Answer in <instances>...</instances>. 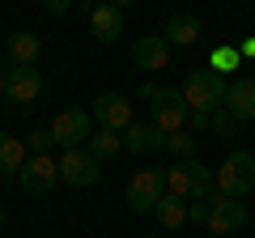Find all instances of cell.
<instances>
[{
  "instance_id": "cell-6",
  "label": "cell",
  "mask_w": 255,
  "mask_h": 238,
  "mask_svg": "<svg viewBox=\"0 0 255 238\" xmlns=\"http://www.w3.org/2000/svg\"><path fill=\"white\" fill-rule=\"evenodd\" d=\"M149 111H153L149 123H153L157 132H166V136H170V132H183L187 128V115H191L179 90H157V98L149 102Z\"/></svg>"
},
{
  "instance_id": "cell-14",
  "label": "cell",
  "mask_w": 255,
  "mask_h": 238,
  "mask_svg": "<svg viewBox=\"0 0 255 238\" xmlns=\"http://www.w3.org/2000/svg\"><path fill=\"white\" fill-rule=\"evenodd\" d=\"M4 55H9L13 68H34L38 55H43V38H38L34 30H17V34H9V43H4Z\"/></svg>"
},
{
  "instance_id": "cell-20",
  "label": "cell",
  "mask_w": 255,
  "mask_h": 238,
  "mask_svg": "<svg viewBox=\"0 0 255 238\" xmlns=\"http://www.w3.org/2000/svg\"><path fill=\"white\" fill-rule=\"evenodd\" d=\"M81 149H85L90 157H98V162H102V157H115L119 149H124V140H119V132H111V128H98V132H90V140H85Z\"/></svg>"
},
{
  "instance_id": "cell-34",
  "label": "cell",
  "mask_w": 255,
  "mask_h": 238,
  "mask_svg": "<svg viewBox=\"0 0 255 238\" xmlns=\"http://www.w3.org/2000/svg\"><path fill=\"white\" fill-rule=\"evenodd\" d=\"M145 238H157V234H145Z\"/></svg>"
},
{
  "instance_id": "cell-17",
  "label": "cell",
  "mask_w": 255,
  "mask_h": 238,
  "mask_svg": "<svg viewBox=\"0 0 255 238\" xmlns=\"http://www.w3.org/2000/svg\"><path fill=\"white\" fill-rule=\"evenodd\" d=\"M200 30H204V21L196 17V13H179V17H170V21H166L162 38H166L170 47H191L196 38H200Z\"/></svg>"
},
{
  "instance_id": "cell-19",
  "label": "cell",
  "mask_w": 255,
  "mask_h": 238,
  "mask_svg": "<svg viewBox=\"0 0 255 238\" xmlns=\"http://www.w3.org/2000/svg\"><path fill=\"white\" fill-rule=\"evenodd\" d=\"M21 166H26V145H21L17 136H9V132H0V174L9 179Z\"/></svg>"
},
{
  "instance_id": "cell-10",
  "label": "cell",
  "mask_w": 255,
  "mask_h": 238,
  "mask_svg": "<svg viewBox=\"0 0 255 238\" xmlns=\"http://www.w3.org/2000/svg\"><path fill=\"white\" fill-rule=\"evenodd\" d=\"M90 115L98 119L102 128H111V132H124L128 123H132V102H128L124 94L107 90V94H98V98H94V111H90Z\"/></svg>"
},
{
  "instance_id": "cell-31",
  "label": "cell",
  "mask_w": 255,
  "mask_h": 238,
  "mask_svg": "<svg viewBox=\"0 0 255 238\" xmlns=\"http://www.w3.org/2000/svg\"><path fill=\"white\" fill-rule=\"evenodd\" d=\"M0 98H4V68H0Z\"/></svg>"
},
{
  "instance_id": "cell-28",
  "label": "cell",
  "mask_w": 255,
  "mask_h": 238,
  "mask_svg": "<svg viewBox=\"0 0 255 238\" xmlns=\"http://www.w3.org/2000/svg\"><path fill=\"white\" fill-rule=\"evenodd\" d=\"M157 90H162V85L145 81V85H140V94H136V98H140V102H153V98H157Z\"/></svg>"
},
{
  "instance_id": "cell-27",
  "label": "cell",
  "mask_w": 255,
  "mask_h": 238,
  "mask_svg": "<svg viewBox=\"0 0 255 238\" xmlns=\"http://www.w3.org/2000/svg\"><path fill=\"white\" fill-rule=\"evenodd\" d=\"M43 9L47 13H68V9H73V0H43Z\"/></svg>"
},
{
  "instance_id": "cell-1",
  "label": "cell",
  "mask_w": 255,
  "mask_h": 238,
  "mask_svg": "<svg viewBox=\"0 0 255 238\" xmlns=\"http://www.w3.org/2000/svg\"><path fill=\"white\" fill-rule=\"evenodd\" d=\"M166 192L183 196V200H209L213 196V170L200 162V157L174 162V166H166Z\"/></svg>"
},
{
  "instance_id": "cell-3",
  "label": "cell",
  "mask_w": 255,
  "mask_h": 238,
  "mask_svg": "<svg viewBox=\"0 0 255 238\" xmlns=\"http://www.w3.org/2000/svg\"><path fill=\"white\" fill-rule=\"evenodd\" d=\"M183 102H187V111H217L221 98H226V77H217L213 68H196V73H187V81H183Z\"/></svg>"
},
{
  "instance_id": "cell-26",
  "label": "cell",
  "mask_w": 255,
  "mask_h": 238,
  "mask_svg": "<svg viewBox=\"0 0 255 238\" xmlns=\"http://www.w3.org/2000/svg\"><path fill=\"white\" fill-rule=\"evenodd\" d=\"M187 128L191 132H209V115H204V111H191V115H187Z\"/></svg>"
},
{
  "instance_id": "cell-21",
  "label": "cell",
  "mask_w": 255,
  "mask_h": 238,
  "mask_svg": "<svg viewBox=\"0 0 255 238\" xmlns=\"http://www.w3.org/2000/svg\"><path fill=\"white\" fill-rule=\"evenodd\" d=\"M166 149L174 153V162H191V157L200 153V136H191L187 128H183V132H170V136H166Z\"/></svg>"
},
{
  "instance_id": "cell-13",
  "label": "cell",
  "mask_w": 255,
  "mask_h": 238,
  "mask_svg": "<svg viewBox=\"0 0 255 238\" xmlns=\"http://www.w3.org/2000/svg\"><path fill=\"white\" fill-rule=\"evenodd\" d=\"M166 60H170V43H166L162 34H140L136 43H132V64L145 68V73L166 68Z\"/></svg>"
},
{
  "instance_id": "cell-29",
  "label": "cell",
  "mask_w": 255,
  "mask_h": 238,
  "mask_svg": "<svg viewBox=\"0 0 255 238\" xmlns=\"http://www.w3.org/2000/svg\"><path fill=\"white\" fill-rule=\"evenodd\" d=\"M234 47H238L243 60H255V38H243V43H234Z\"/></svg>"
},
{
  "instance_id": "cell-30",
  "label": "cell",
  "mask_w": 255,
  "mask_h": 238,
  "mask_svg": "<svg viewBox=\"0 0 255 238\" xmlns=\"http://www.w3.org/2000/svg\"><path fill=\"white\" fill-rule=\"evenodd\" d=\"M102 4H115V9L124 13V9H132V4H140V0H102Z\"/></svg>"
},
{
  "instance_id": "cell-12",
  "label": "cell",
  "mask_w": 255,
  "mask_h": 238,
  "mask_svg": "<svg viewBox=\"0 0 255 238\" xmlns=\"http://www.w3.org/2000/svg\"><path fill=\"white\" fill-rule=\"evenodd\" d=\"M4 98L21 102V107L38 102L43 98V73H38V68H9V73H4Z\"/></svg>"
},
{
  "instance_id": "cell-9",
  "label": "cell",
  "mask_w": 255,
  "mask_h": 238,
  "mask_svg": "<svg viewBox=\"0 0 255 238\" xmlns=\"http://www.w3.org/2000/svg\"><path fill=\"white\" fill-rule=\"evenodd\" d=\"M204 226L213 234H238L247 226V204L243 200H230V196H213L209 200V221Z\"/></svg>"
},
{
  "instance_id": "cell-8",
  "label": "cell",
  "mask_w": 255,
  "mask_h": 238,
  "mask_svg": "<svg viewBox=\"0 0 255 238\" xmlns=\"http://www.w3.org/2000/svg\"><path fill=\"white\" fill-rule=\"evenodd\" d=\"M17 183H21V192H30V196H47L55 183H60V166H55V157L51 153L30 157V162L17 170Z\"/></svg>"
},
{
  "instance_id": "cell-5",
  "label": "cell",
  "mask_w": 255,
  "mask_h": 238,
  "mask_svg": "<svg viewBox=\"0 0 255 238\" xmlns=\"http://www.w3.org/2000/svg\"><path fill=\"white\" fill-rule=\"evenodd\" d=\"M90 123H94V115L90 111H77V107H68V111H60V115L51 119V140L55 145H64V149H81L85 140H90Z\"/></svg>"
},
{
  "instance_id": "cell-2",
  "label": "cell",
  "mask_w": 255,
  "mask_h": 238,
  "mask_svg": "<svg viewBox=\"0 0 255 238\" xmlns=\"http://www.w3.org/2000/svg\"><path fill=\"white\" fill-rule=\"evenodd\" d=\"M213 187H217V196L247 200L251 187H255V157L251 153H230L226 162L217 166V174H213Z\"/></svg>"
},
{
  "instance_id": "cell-15",
  "label": "cell",
  "mask_w": 255,
  "mask_h": 238,
  "mask_svg": "<svg viewBox=\"0 0 255 238\" xmlns=\"http://www.w3.org/2000/svg\"><path fill=\"white\" fill-rule=\"evenodd\" d=\"M119 140H124L128 153H153V149H166V132H157L153 123H140V119H132Z\"/></svg>"
},
{
  "instance_id": "cell-16",
  "label": "cell",
  "mask_w": 255,
  "mask_h": 238,
  "mask_svg": "<svg viewBox=\"0 0 255 238\" xmlns=\"http://www.w3.org/2000/svg\"><path fill=\"white\" fill-rule=\"evenodd\" d=\"M90 30L98 43H115L119 34H124V13L115 9V4H94L90 9Z\"/></svg>"
},
{
  "instance_id": "cell-33",
  "label": "cell",
  "mask_w": 255,
  "mask_h": 238,
  "mask_svg": "<svg viewBox=\"0 0 255 238\" xmlns=\"http://www.w3.org/2000/svg\"><path fill=\"white\" fill-rule=\"evenodd\" d=\"M77 4H94V0H77Z\"/></svg>"
},
{
  "instance_id": "cell-23",
  "label": "cell",
  "mask_w": 255,
  "mask_h": 238,
  "mask_svg": "<svg viewBox=\"0 0 255 238\" xmlns=\"http://www.w3.org/2000/svg\"><path fill=\"white\" fill-rule=\"evenodd\" d=\"M21 145H26V153H30V157H43V153H51L55 140H51V132H47V128H34L26 140H21Z\"/></svg>"
},
{
  "instance_id": "cell-22",
  "label": "cell",
  "mask_w": 255,
  "mask_h": 238,
  "mask_svg": "<svg viewBox=\"0 0 255 238\" xmlns=\"http://www.w3.org/2000/svg\"><path fill=\"white\" fill-rule=\"evenodd\" d=\"M238 64H243V55H238V47H234V43H226V47H213V51H209V68H213L217 77L234 73Z\"/></svg>"
},
{
  "instance_id": "cell-18",
  "label": "cell",
  "mask_w": 255,
  "mask_h": 238,
  "mask_svg": "<svg viewBox=\"0 0 255 238\" xmlns=\"http://www.w3.org/2000/svg\"><path fill=\"white\" fill-rule=\"evenodd\" d=\"M153 217L162 221L166 230H179L183 221H187V200H183V196H170V192H162V200L153 204Z\"/></svg>"
},
{
  "instance_id": "cell-32",
  "label": "cell",
  "mask_w": 255,
  "mask_h": 238,
  "mask_svg": "<svg viewBox=\"0 0 255 238\" xmlns=\"http://www.w3.org/2000/svg\"><path fill=\"white\" fill-rule=\"evenodd\" d=\"M0 226H4V204H0Z\"/></svg>"
},
{
  "instance_id": "cell-4",
  "label": "cell",
  "mask_w": 255,
  "mask_h": 238,
  "mask_svg": "<svg viewBox=\"0 0 255 238\" xmlns=\"http://www.w3.org/2000/svg\"><path fill=\"white\" fill-rule=\"evenodd\" d=\"M166 192V166H145L128 183V209L132 213H153V204Z\"/></svg>"
},
{
  "instance_id": "cell-25",
  "label": "cell",
  "mask_w": 255,
  "mask_h": 238,
  "mask_svg": "<svg viewBox=\"0 0 255 238\" xmlns=\"http://www.w3.org/2000/svg\"><path fill=\"white\" fill-rule=\"evenodd\" d=\"M187 221L204 226V221H209V200H191V204H187Z\"/></svg>"
},
{
  "instance_id": "cell-7",
  "label": "cell",
  "mask_w": 255,
  "mask_h": 238,
  "mask_svg": "<svg viewBox=\"0 0 255 238\" xmlns=\"http://www.w3.org/2000/svg\"><path fill=\"white\" fill-rule=\"evenodd\" d=\"M55 166H60V183L68 187H94L102 179V162L90 157L85 149H64V157Z\"/></svg>"
},
{
  "instance_id": "cell-24",
  "label": "cell",
  "mask_w": 255,
  "mask_h": 238,
  "mask_svg": "<svg viewBox=\"0 0 255 238\" xmlns=\"http://www.w3.org/2000/svg\"><path fill=\"white\" fill-rule=\"evenodd\" d=\"M209 128L217 132V136H234V132H238V119H230L226 111L217 107V111H209Z\"/></svg>"
},
{
  "instance_id": "cell-11",
  "label": "cell",
  "mask_w": 255,
  "mask_h": 238,
  "mask_svg": "<svg viewBox=\"0 0 255 238\" xmlns=\"http://www.w3.org/2000/svg\"><path fill=\"white\" fill-rule=\"evenodd\" d=\"M221 111L238 123L255 119V77H238V81H226V98H221Z\"/></svg>"
}]
</instances>
